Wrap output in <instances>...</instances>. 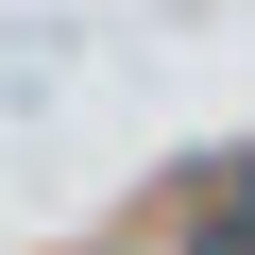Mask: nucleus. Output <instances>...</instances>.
<instances>
[{
  "label": "nucleus",
  "instance_id": "obj_1",
  "mask_svg": "<svg viewBox=\"0 0 255 255\" xmlns=\"http://www.w3.org/2000/svg\"><path fill=\"white\" fill-rule=\"evenodd\" d=\"M204 255H255V170H221V221H204Z\"/></svg>",
  "mask_w": 255,
  "mask_h": 255
}]
</instances>
